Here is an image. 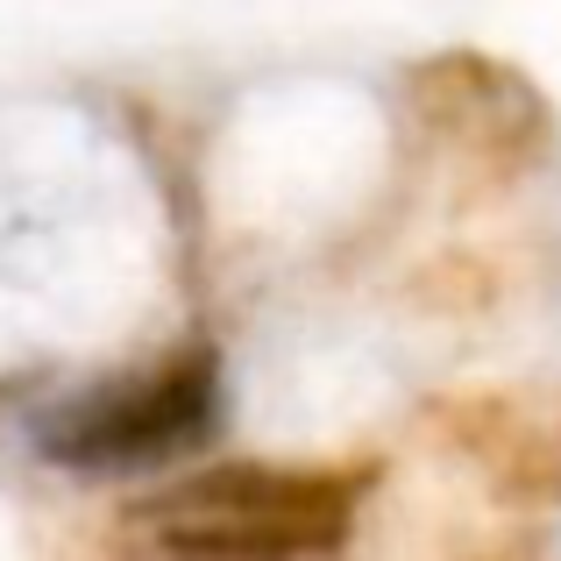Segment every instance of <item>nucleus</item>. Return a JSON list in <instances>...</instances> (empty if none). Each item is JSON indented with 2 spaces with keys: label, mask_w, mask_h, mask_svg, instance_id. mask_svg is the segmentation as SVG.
<instances>
[{
  "label": "nucleus",
  "mask_w": 561,
  "mask_h": 561,
  "mask_svg": "<svg viewBox=\"0 0 561 561\" xmlns=\"http://www.w3.org/2000/svg\"><path fill=\"white\" fill-rule=\"evenodd\" d=\"M150 534L185 554H285L334 540V491L263 469H214L150 505Z\"/></svg>",
  "instance_id": "f257e3e1"
},
{
  "label": "nucleus",
  "mask_w": 561,
  "mask_h": 561,
  "mask_svg": "<svg viewBox=\"0 0 561 561\" xmlns=\"http://www.w3.org/2000/svg\"><path fill=\"white\" fill-rule=\"evenodd\" d=\"M206 370H164L150 383H122L65 405L43 420V455L79 469H122V462H157V455L185 448L206 426Z\"/></svg>",
  "instance_id": "f03ea898"
}]
</instances>
